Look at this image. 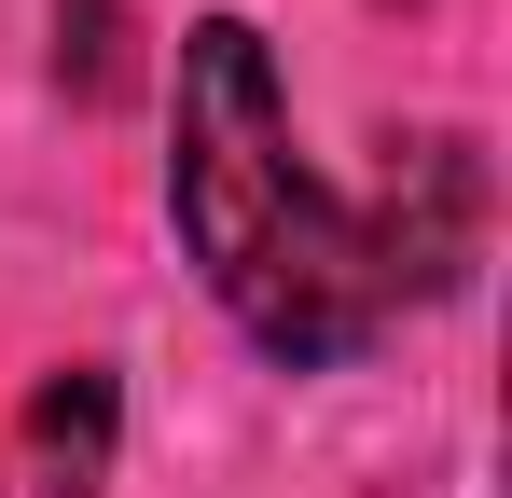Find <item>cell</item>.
I'll return each instance as SVG.
<instances>
[{"label": "cell", "mask_w": 512, "mask_h": 498, "mask_svg": "<svg viewBox=\"0 0 512 498\" xmlns=\"http://www.w3.org/2000/svg\"><path fill=\"white\" fill-rule=\"evenodd\" d=\"M167 222L208 305L277 374H333L388 319L443 305L485 249V166L471 139H416L374 208H346L291 139V83L250 14H194L167 70Z\"/></svg>", "instance_id": "6da1fadb"}, {"label": "cell", "mask_w": 512, "mask_h": 498, "mask_svg": "<svg viewBox=\"0 0 512 498\" xmlns=\"http://www.w3.org/2000/svg\"><path fill=\"white\" fill-rule=\"evenodd\" d=\"M111 443H125L111 360H56V374L28 388V471H42V498H97L111 485Z\"/></svg>", "instance_id": "7a4b0ae2"}]
</instances>
